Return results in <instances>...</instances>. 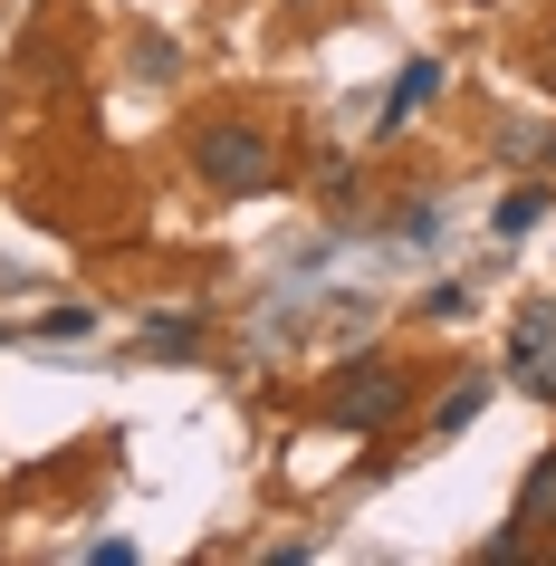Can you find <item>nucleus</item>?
I'll list each match as a JSON object with an SVG mask.
<instances>
[{
	"label": "nucleus",
	"mask_w": 556,
	"mask_h": 566,
	"mask_svg": "<svg viewBox=\"0 0 556 566\" xmlns=\"http://www.w3.org/2000/svg\"><path fill=\"white\" fill-rule=\"evenodd\" d=\"M412 403V385H403V365H384V356H355L336 385H326V422L336 432H384V422Z\"/></svg>",
	"instance_id": "f257e3e1"
},
{
	"label": "nucleus",
	"mask_w": 556,
	"mask_h": 566,
	"mask_svg": "<svg viewBox=\"0 0 556 566\" xmlns=\"http://www.w3.org/2000/svg\"><path fill=\"white\" fill-rule=\"evenodd\" d=\"M192 164H202L211 192H269V174H279V154L250 135V125H202V145H192Z\"/></svg>",
	"instance_id": "f03ea898"
},
{
	"label": "nucleus",
	"mask_w": 556,
	"mask_h": 566,
	"mask_svg": "<svg viewBox=\"0 0 556 566\" xmlns=\"http://www.w3.org/2000/svg\"><path fill=\"white\" fill-rule=\"evenodd\" d=\"M508 375H518L527 394H547V403H556V298H537L518 317V336H508Z\"/></svg>",
	"instance_id": "7ed1b4c3"
},
{
	"label": "nucleus",
	"mask_w": 556,
	"mask_h": 566,
	"mask_svg": "<svg viewBox=\"0 0 556 566\" xmlns=\"http://www.w3.org/2000/svg\"><path fill=\"white\" fill-rule=\"evenodd\" d=\"M518 528H556V451L527 471V490H518Z\"/></svg>",
	"instance_id": "20e7f679"
},
{
	"label": "nucleus",
	"mask_w": 556,
	"mask_h": 566,
	"mask_svg": "<svg viewBox=\"0 0 556 566\" xmlns=\"http://www.w3.org/2000/svg\"><path fill=\"white\" fill-rule=\"evenodd\" d=\"M432 96H441V67H432V59H422V67H403V87L384 96V125H403L412 106H432Z\"/></svg>",
	"instance_id": "39448f33"
},
{
	"label": "nucleus",
	"mask_w": 556,
	"mask_h": 566,
	"mask_svg": "<svg viewBox=\"0 0 556 566\" xmlns=\"http://www.w3.org/2000/svg\"><path fill=\"white\" fill-rule=\"evenodd\" d=\"M537 221H547V182H527V192H508V202H499V240H527Z\"/></svg>",
	"instance_id": "423d86ee"
},
{
	"label": "nucleus",
	"mask_w": 556,
	"mask_h": 566,
	"mask_svg": "<svg viewBox=\"0 0 556 566\" xmlns=\"http://www.w3.org/2000/svg\"><path fill=\"white\" fill-rule=\"evenodd\" d=\"M145 346H154V356H192L202 327H192V317H164V327H145Z\"/></svg>",
	"instance_id": "0eeeda50"
},
{
	"label": "nucleus",
	"mask_w": 556,
	"mask_h": 566,
	"mask_svg": "<svg viewBox=\"0 0 556 566\" xmlns=\"http://www.w3.org/2000/svg\"><path fill=\"white\" fill-rule=\"evenodd\" d=\"M480 403H490V385H461L451 403H441V432H470V422H480Z\"/></svg>",
	"instance_id": "6e6552de"
},
{
	"label": "nucleus",
	"mask_w": 556,
	"mask_h": 566,
	"mask_svg": "<svg viewBox=\"0 0 556 566\" xmlns=\"http://www.w3.org/2000/svg\"><path fill=\"white\" fill-rule=\"evenodd\" d=\"M39 336H96V307H49V317H39Z\"/></svg>",
	"instance_id": "1a4fd4ad"
},
{
	"label": "nucleus",
	"mask_w": 556,
	"mask_h": 566,
	"mask_svg": "<svg viewBox=\"0 0 556 566\" xmlns=\"http://www.w3.org/2000/svg\"><path fill=\"white\" fill-rule=\"evenodd\" d=\"M422 307H432V317H470V289H461V279H441V289H432Z\"/></svg>",
	"instance_id": "9d476101"
},
{
	"label": "nucleus",
	"mask_w": 556,
	"mask_h": 566,
	"mask_svg": "<svg viewBox=\"0 0 556 566\" xmlns=\"http://www.w3.org/2000/svg\"><path fill=\"white\" fill-rule=\"evenodd\" d=\"M547 154H556V145H547Z\"/></svg>",
	"instance_id": "9b49d317"
}]
</instances>
